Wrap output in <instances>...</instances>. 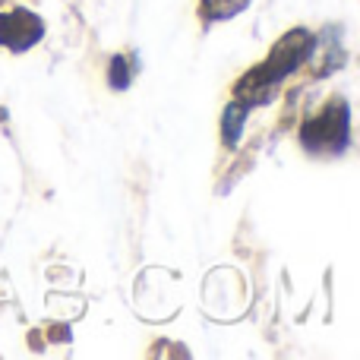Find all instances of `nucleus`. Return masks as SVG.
<instances>
[{
  "label": "nucleus",
  "mask_w": 360,
  "mask_h": 360,
  "mask_svg": "<svg viewBox=\"0 0 360 360\" xmlns=\"http://www.w3.org/2000/svg\"><path fill=\"white\" fill-rule=\"evenodd\" d=\"M310 48H313V35L310 32H304V29H294L291 35L281 38L278 48L269 54V60L259 63L253 73H247L240 79V86H237V92H234L237 95V108H231L228 114H237V124H240L247 108L272 98L275 86H278L291 70H297L300 63H304V57L310 54Z\"/></svg>",
  "instance_id": "nucleus-1"
},
{
  "label": "nucleus",
  "mask_w": 360,
  "mask_h": 360,
  "mask_svg": "<svg viewBox=\"0 0 360 360\" xmlns=\"http://www.w3.org/2000/svg\"><path fill=\"white\" fill-rule=\"evenodd\" d=\"M351 136V111L345 98H332L316 117H310L300 130V139L310 152H342Z\"/></svg>",
  "instance_id": "nucleus-2"
},
{
  "label": "nucleus",
  "mask_w": 360,
  "mask_h": 360,
  "mask_svg": "<svg viewBox=\"0 0 360 360\" xmlns=\"http://www.w3.org/2000/svg\"><path fill=\"white\" fill-rule=\"evenodd\" d=\"M44 35V22L29 10L0 13V44L10 51H29Z\"/></svg>",
  "instance_id": "nucleus-3"
},
{
  "label": "nucleus",
  "mask_w": 360,
  "mask_h": 360,
  "mask_svg": "<svg viewBox=\"0 0 360 360\" xmlns=\"http://www.w3.org/2000/svg\"><path fill=\"white\" fill-rule=\"evenodd\" d=\"M130 63V57L127 54H114L111 57V67H108V82H111V89H127L133 79V67H127Z\"/></svg>",
  "instance_id": "nucleus-4"
}]
</instances>
